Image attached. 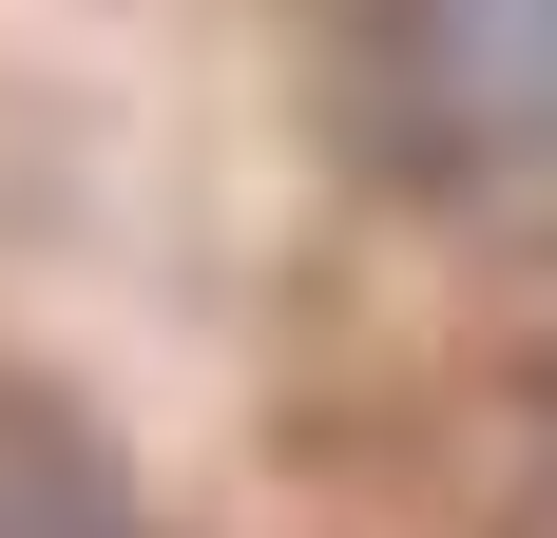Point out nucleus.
Instances as JSON below:
<instances>
[{
    "label": "nucleus",
    "mask_w": 557,
    "mask_h": 538,
    "mask_svg": "<svg viewBox=\"0 0 557 538\" xmlns=\"http://www.w3.org/2000/svg\"><path fill=\"white\" fill-rule=\"evenodd\" d=\"M346 135L481 231H557V0H327Z\"/></svg>",
    "instance_id": "nucleus-1"
},
{
    "label": "nucleus",
    "mask_w": 557,
    "mask_h": 538,
    "mask_svg": "<svg viewBox=\"0 0 557 538\" xmlns=\"http://www.w3.org/2000/svg\"><path fill=\"white\" fill-rule=\"evenodd\" d=\"M0 538H154V519H135V481H115L97 424H58V404L0 384Z\"/></svg>",
    "instance_id": "nucleus-2"
},
{
    "label": "nucleus",
    "mask_w": 557,
    "mask_h": 538,
    "mask_svg": "<svg viewBox=\"0 0 557 538\" xmlns=\"http://www.w3.org/2000/svg\"><path fill=\"white\" fill-rule=\"evenodd\" d=\"M539 519H557V481H539Z\"/></svg>",
    "instance_id": "nucleus-3"
}]
</instances>
